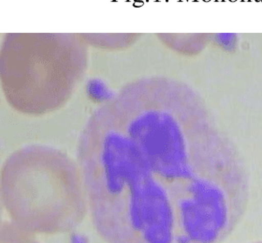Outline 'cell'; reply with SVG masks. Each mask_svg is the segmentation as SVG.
I'll return each instance as SVG.
<instances>
[{"label": "cell", "instance_id": "1", "mask_svg": "<svg viewBox=\"0 0 262 243\" xmlns=\"http://www.w3.org/2000/svg\"><path fill=\"white\" fill-rule=\"evenodd\" d=\"M157 78L126 85L90 116L78 160L107 243H221L242 208L240 169L201 123H183Z\"/></svg>", "mask_w": 262, "mask_h": 243}, {"label": "cell", "instance_id": "2", "mask_svg": "<svg viewBox=\"0 0 262 243\" xmlns=\"http://www.w3.org/2000/svg\"><path fill=\"white\" fill-rule=\"evenodd\" d=\"M1 197L12 222L33 235L71 231L88 211L79 165L43 145L26 146L7 158Z\"/></svg>", "mask_w": 262, "mask_h": 243}, {"label": "cell", "instance_id": "3", "mask_svg": "<svg viewBox=\"0 0 262 243\" xmlns=\"http://www.w3.org/2000/svg\"><path fill=\"white\" fill-rule=\"evenodd\" d=\"M86 65V46L77 35L10 34L0 55L2 89L14 109L41 116L69 100Z\"/></svg>", "mask_w": 262, "mask_h": 243}]
</instances>
